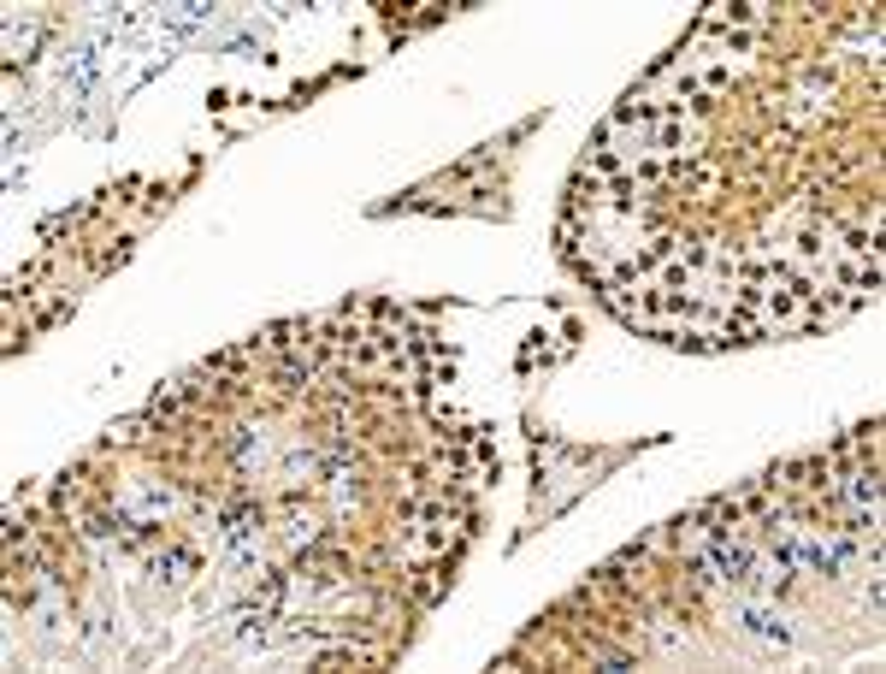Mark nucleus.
<instances>
[{"instance_id": "1", "label": "nucleus", "mask_w": 886, "mask_h": 674, "mask_svg": "<svg viewBox=\"0 0 886 674\" xmlns=\"http://www.w3.org/2000/svg\"><path fill=\"white\" fill-rule=\"evenodd\" d=\"M739 627H745V633H757V639H774V645H786V639H792V627H786L780 615H768V609H739Z\"/></svg>"}]
</instances>
